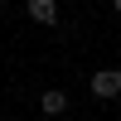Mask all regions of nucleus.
Listing matches in <instances>:
<instances>
[{
    "label": "nucleus",
    "instance_id": "nucleus-1",
    "mask_svg": "<svg viewBox=\"0 0 121 121\" xmlns=\"http://www.w3.org/2000/svg\"><path fill=\"white\" fill-rule=\"evenodd\" d=\"M92 97H102V102L121 97V68H97L92 73Z\"/></svg>",
    "mask_w": 121,
    "mask_h": 121
},
{
    "label": "nucleus",
    "instance_id": "nucleus-4",
    "mask_svg": "<svg viewBox=\"0 0 121 121\" xmlns=\"http://www.w3.org/2000/svg\"><path fill=\"white\" fill-rule=\"evenodd\" d=\"M112 5H116V15H121V0H112Z\"/></svg>",
    "mask_w": 121,
    "mask_h": 121
},
{
    "label": "nucleus",
    "instance_id": "nucleus-2",
    "mask_svg": "<svg viewBox=\"0 0 121 121\" xmlns=\"http://www.w3.org/2000/svg\"><path fill=\"white\" fill-rule=\"evenodd\" d=\"M39 112H44V116H63L68 112V92H58V87L39 92Z\"/></svg>",
    "mask_w": 121,
    "mask_h": 121
},
{
    "label": "nucleus",
    "instance_id": "nucleus-3",
    "mask_svg": "<svg viewBox=\"0 0 121 121\" xmlns=\"http://www.w3.org/2000/svg\"><path fill=\"white\" fill-rule=\"evenodd\" d=\"M29 19H34V24H58V5L53 0H29Z\"/></svg>",
    "mask_w": 121,
    "mask_h": 121
}]
</instances>
